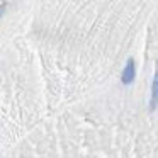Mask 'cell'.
Masks as SVG:
<instances>
[{"label":"cell","mask_w":158,"mask_h":158,"mask_svg":"<svg viewBox=\"0 0 158 158\" xmlns=\"http://www.w3.org/2000/svg\"><path fill=\"white\" fill-rule=\"evenodd\" d=\"M133 80H134V61L133 60H127L126 68L123 72V83L124 85H129Z\"/></svg>","instance_id":"obj_1"},{"label":"cell","mask_w":158,"mask_h":158,"mask_svg":"<svg viewBox=\"0 0 158 158\" xmlns=\"http://www.w3.org/2000/svg\"><path fill=\"white\" fill-rule=\"evenodd\" d=\"M158 106V72L155 75L153 85H151V100H150V110H155Z\"/></svg>","instance_id":"obj_2"},{"label":"cell","mask_w":158,"mask_h":158,"mask_svg":"<svg viewBox=\"0 0 158 158\" xmlns=\"http://www.w3.org/2000/svg\"><path fill=\"white\" fill-rule=\"evenodd\" d=\"M4 7H5V5H0V14H2V12H4Z\"/></svg>","instance_id":"obj_3"}]
</instances>
